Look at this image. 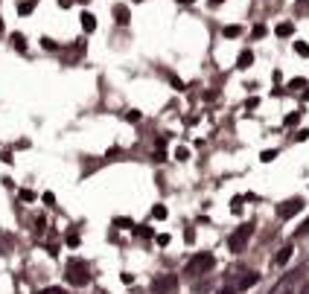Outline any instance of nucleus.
Instances as JSON below:
<instances>
[{
    "label": "nucleus",
    "mask_w": 309,
    "mask_h": 294,
    "mask_svg": "<svg viewBox=\"0 0 309 294\" xmlns=\"http://www.w3.org/2000/svg\"><path fill=\"white\" fill-rule=\"evenodd\" d=\"M295 52L307 58V55H309V44H304V41H295Z\"/></svg>",
    "instance_id": "6ab92c4d"
},
{
    "label": "nucleus",
    "mask_w": 309,
    "mask_h": 294,
    "mask_svg": "<svg viewBox=\"0 0 309 294\" xmlns=\"http://www.w3.org/2000/svg\"><path fill=\"white\" fill-rule=\"evenodd\" d=\"M169 82H172V87H175V90H187V85H184L178 76H169Z\"/></svg>",
    "instance_id": "5701e85b"
},
{
    "label": "nucleus",
    "mask_w": 309,
    "mask_h": 294,
    "mask_svg": "<svg viewBox=\"0 0 309 294\" xmlns=\"http://www.w3.org/2000/svg\"><path fill=\"white\" fill-rule=\"evenodd\" d=\"M12 44H15V47H18L20 52L26 50V41H23V35H20V32H15V35H12Z\"/></svg>",
    "instance_id": "dca6fc26"
},
{
    "label": "nucleus",
    "mask_w": 309,
    "mask_h": 294,
    "mask_svg": "<svg viewBox=\"0 0 309 294\" xmlns=\"http://www.w3.org/2000/svg\"><path fill=\"white\" fill-rule=\"evenodd\" d=\"M0 29H3V20H0Z\"/></svg>",
    "instance_id": "ea45409f"
},
{
    "label": "nucleus",
    "mask_w": 309,
    "mask_h": 294,
    "mask_svg": "<svg viewBox=\"0 0 309 294\" xmlns=\"http://www.w3.org/2000/svg\"><path fill=\"white\" fill-rule=\"evenodd\" d=\"M114 20H117L120 26H126V23L131 20V12H128V6H123V3H120V6H114Z\"/></svg>",
    "instance_id": "423d86ee"
},
{
    "label": "nucleus",
    "mask_w": 309,
    "mask_h": 294,
    "mask_svg": "<svg viewBox=\"0 0 309 294\" xmlns=\"http://www.w3.org/2000/svg\"><path fill=\"white\" fill-rule=\"evenodd\" d=\"M257 283H260V274H245V277H242V283H239V289H242V292H248V289H251V286H257Z\"/></svg>",
    "instance_id": "9b49d317"
},
{
    "label": "nucleus",
    "mask_w": 309,
    "mask_h": 294,
    "mask_svg": "<svg viewBox=\"0 0 309 294\" xmlns=\"http://www.w3.org/2000/svg\"><path fill=\"white\" fill-rule=\"evenodd\" d=\"M274 157H277V149H266V152L260 155V160H263V163H272Z\"/></svg>",
    "instance_id": "f3484780"
},
{
    "label": "nucleus",
    "mask_w": 309,
    "mask_h": 294,
    "mask_svg": "<svg viewBox=\"0 0 309 294\" xmlns=\"http://www.w3.org/2000/svg\"><path fill=\"white\" fill-rule=\"evenodd\" d=\"M64 277H67L70 286H88V283H91V268H88V262H82V259H70Z\"/></svg>",
    "instance_id": "f257e3e1"
},
{
    "label": "nucleus",
    "mask_w": 309,
    "mask_h": 294,
    "mask_svg": "<svg viewBox=\"0 0 309 294\" xmlns=\"http://www.w3.org/2000/svg\"><path fill=\"white\" fill-rule=\"evenodd\" d=\"M257 105H260V99H257V96H251V99H248V102H245V111H254V108H257Z\"/></svg>",
    "instance_id": "c85d7f7f"
},
{
    "label": "nucleus",
    "mask_w": 309,
    "mask_h": 294,
    "mask_svg": "<svg viewBox=\"0 0 309 294\" xmlns=\"http://www.w3.org/2000/svg\"><path fill=\"white\" fill-rule=\"evenodd\" d=\"M175 157H178V160H187V157H190V152H187V149H178V152H175Z\"/></svg>",
    "instance_id": "473e14b6"
},
{
    "label": "nucleus",
    "mask_w": 309,
    "mask_h": 294,
    "mask_svg": "<svg viewBox=\"0 0 309 294\" xmlns=\"http://www.w3.org/2000/svg\"><path fill=\"white\" fill-rule=\"evenodd\" d=\"M266 32H269V29H266V26H263V23H257V26H254V32H251V35H254V38H263V35H266Z\"/></svg>",
    "instance_id": "393cba45"
},
{
    "label": "nucleus",
    "mask_w": 309,
    "mask_h": 294,
    "mask_svg": "<svg viewBox=\"0 0 309 294\" xmlns=\"http://www.w3.org/2000/svg\"><path fill=\"white\" fill-rule=\"evenodd\" d=\"M304 3H309V0H304Z\"/></svg>",
    "instance_id": "a19ab883"
},
{
    "label": "nucleus",
    "mask_w": 309,
    "mask_h": 294,
    "mask_svg": "<svg viewBox=\"0 0 309 294\" xmlns=\"http://www.w3.org/2000/svg\"><path fill=\"white\" fill-rule=\"evenodd\" d=\"M301 294H309V283H307V286H304V292H301Z\"/></svg>",
    "instance_id": "4c0bfd02"
},
{
    "label": "nucleus",
    "mask_w": 309,
    "mask_h": 294,
    "mask_svg": "<svg viewBox=\"0 0 309 294\" xmlns=\"http://www.w3.org/2000/svg\"><path fill=\"white\" fill-rule=\"evenodd\" d=\"M222 35H225V38H239V35H242V26L231 23V26H225V29H222Z\"/></svg>",
    "instance_id": "f8f14e48"
},
{
    "label": "nucleus",
    "mask_w": 309,
    "mask_h": 294,
    "mask_svg": "<svg viewBox=\"0 0 309 294\" xmlns=\"http://www.w3.org/2000/svg\"><path fill=\"white\" fill-rule=\"evenodd\" d=\"M301 236H309V219L298 227V230H295V239H301Z\"/></svg>",
    "instance_id": "4be33fe9"
},
{
    "label": "nucleus",
    "mask_w": 309,
    "mask_h": 294,
    "mask_svg": "<svg viewBox=\"0 0 309 294\" xmlns=\"http://www.w3.org/2000/svg\"><path fill=\"white\" fill-rule=\"evenodd\" d=\"M152 160H155V163H164V160H166V152H164V149H155V152H152Z\"/></svg>",
    "instance_id": "412c9836"
},
{
    "label": "nucleus",
    "mask_w": 309,
    "mask_h": 294,
    "mask_svg": "<svg viewBox=\"0 0 309 294\" xmlns=\"http://www.w3.org/2000/svg\"><path fill=\"white\" fill-rule=\"evenodd\" d=\"M298 120H301V111H295V114H286V125H298Z\"/></svg>",
    "instance_id": "aec40b11"
},
{
    "label": "nucleus",
    "mask_w": 309,
    "mask_h": 294,
    "mask_svg": "<svg viewBox=\"0 0 309 294\" xmlns=\"http://www.w3.org/2000/svg\"><path fill=\"white\" fill-rule=\"evenodd\" d=\"M304 99H307V102H309V90H307V93H304Z\"/></svg>",
    "instance_id": "58836bf2"
},
{
    "label": "nucleus",
    "mask_w": 309,
    "mask_h": 294,
    "mask_svg": "<svg viewBox=\"0 0 309 294\" xmlns=\"http://www.w3.org/2000/svg\"><path fill=\"white\" fill-rule=\"evenodd\" d=\"M231 210H234V213H239V210H242V195H236V198L231 201Z\"/></svg>",
    "instance_id": "bb28decb"
},
{
    "label": "nucleus",
    "mask_w": 309,
    "mask_h": 294,
    "mask_svg": "<svg viewBox=\"0 0 309 294\" xmlns=\"http://www.w3.org/2000/svg\"><path fill=\"white\" fill-rule=\"evenodd\" d=\"M126 120H128V122H137V120H140V111H126Z\"/></svg>",
    "instance_id": "c756f323"
},
{
    "label": "nucleus",
    "mask_w": 309,
    "mask_h": 294,
    "mask_svg": "<svg viewBox=\"0 0 309 294\" xmlns=\"http://www.w3.org/2000/svg\"><path fill=\"white\" fill-rule=\"evenodd\" d=\"M274 35H277V38H292V35H295V23H289V20H283V23H277V29H274Z\"/></svg>",
    "instance_id": "0eeeda50"
},
{
    "label": "nucleus",
    "mask_w": 309,
    "mask_h": 294,
    "mask_svg": "<svg viewBox=\"0 0 309 294\" xmlns=\"http://www.w3.org/2000/svg\"><path fill=\"white\" fill-rule=\"evenodd\" d=\"M222 3H225V0H210V6H222Z\"/></svg>",
    "instance_id": "c9c22d12"
},
{
    "label": "nucleus",
    "mask_w": 309,
    "mask_h": 294,
    "mask_svg": "<svg viewBox=\"0 0 309 294\" xmlns=\"http://www.w3.org/2000/svg\"><path fill=\"white\" fill-rule=\"evenodd\" d=\"M67 245H70V248H76V245H79V233H73V230H70V233H67Z\"/></svg>",
    "instance_id": "cd10ccee"
},
{
    "label": "nucleus",
    "mask_w": 309,
    "mask_h": 294,
    "mask_svg": "<svg viewBox=\"0 0 309 294\" xmlns=\"http://www.w3.org/2000/svg\"><path fill=\"white\" fill-rule=\"evenodd\" d=\"M152 219L164 222V219H166V207H164V204H155V207H152Z\"/></svg>",
    "instance_id": "2eb2a0df"
},
{
    "label": "nucleus",
    "mask_w": 309,
    "mask_h": 294,
    "mask_svg": "<svg viewBox=\"0 0 309 294\" xmlns=\"http://www.w3.org/2000/svg\"><path fill=\"white\" fill-rule=\"evenodd\" d=\"M134 233H137L140 239H152V236H155V230H152V227H143V225H134Z\"/></svg>",
    "instance_id": "4468645a"
},
{
    "label": "nucleus",
    "mask_w": 309,
    "mask_h": 294,
    "mask_svg": "<svg viewBox=\"0 0 309 294\" xmlns=\"http://www.w3.org/2000/svg\"><path fill=\"white\" fill-rule=\"evenodd\" d=\"M41 44H44V50H58V44H55V41H50V38H44Z\"/></svg>",
    "instance_id": "2f4dec72"
},
{
    "label": "nucleus",
    "mask_w": 309,
    "mask_h": 294,
    "mask_svg": "<svg viewBox=\"0 0 309 294\" xmlns=\"http://www.w3.org/2000/svg\"><path fill=\"white\" fill-rule=\"evenodd\" d=\"M213 265H216V259H213V254H196L190 262H187V268H184V274H190V277H199V274H207V271H213Z\"/></svg>",
    "instance_id": "f03ea898"
},
{
    "label": "nucleus",
    "mask_w": 309,
    "mask_h": 294,
    "mask_svg": "<svg viewBox=\"0 0 309 294\" xmlns=\"http://www.w3.org/2000/svg\"><path fill=\"white\" fill-rule=\"evenodd\" d=\"M178 3H184V6H190V3H196V0H178Z\"/></svg>",
    "instance_id": "e433bc0d"
},
{
    "label": "nucleus",
    "mask_w": 309,
    "mask_h": 294,
    "mask_svg": "<svg viewBox=\"0 0 309 294\" xmlns=\"http://www.w3.org/2000/svg\"><path fill=\"white\" fill-rule=\"evenodd\" d=\"M82 29H85V32H93V29H96V17H93L91 12H82Z\"/></svg>",
    "instance_id": "1a4fd4ad"
},
{
    "label": "nucleus",
    "mask_w": 309,
    "mask_h": 294,
    "mask_svg": "<svg viewBox=\"0 0 309 294\" xmlns=\"http://www.w3.org/2000/svg\"><path fill=\"white\" fill-rule=\"evenodd\" d=\"M301 210H304V198L295 195V198H286V201L277 207V216H280V219H292V216H298Z\"/></svg>",
    "instance_id": "39448f33"
},
{
    "label": "nucleus",
    "mask_w": 309,
    "mask_h": 294,
    "mask_svg": "<svg viewBox=\"0 0 309 294\" xmlns=\"http://www.w3.org/2000/svg\"><path fill=\"white\" fill-rule=\"evenodd\" d=\"M114 227H120V230H134V222L120 216V219H114Z\"/></svg>",
    "instance_id": "ddd939ff"
},
{
    "label": "nucleus",
    "mask_w": 309,
    "mask_h": 294,
    "mask_svg": "<svg viewBox=\"0 0 309 294\" xmlns=\"http://www.w3.org/2000/svg\"><path fill=\"white\" fill-rule=\"evenodd\" d=\"M178 289V274H161L152 280V292L155 294H169Z\"/></svg>",
    "instance_id": "20e7f679"
},
{
    "label": "nucleus",
    "mask_w": 309,
    "mask_h": 294,
    "mask_svg": "<svg viewBox=\"0 0 309 294\" xmlns=\"http://www.w3.org/2000/svg\"><path fill=\"white\" fill-rule=\"evenodd\" d=\"M38 294H67L64 289H58V286H50V289H41Z\"/></svg>",
    "instance_id": "b1692460"
},
{
    "label": "nucleus",
    "mask_w": 309,
    "mask_h": 294,
    "mask_svg": "<svg viewBox=\"0 0 309 294\" xmlns=\"http://www.w3.org/2000/svg\"><path fill=\"white\" fill-rule=\"evenodd\" d=\"M32 9H35V0H23V3L18 6V12H20V15H29Z\"/></svg>",
    "instance_id": "a211bd4d"
},
{
    "label": "nucleus",
    "mask_w": 309,
    "mask_h": 294,
    "mask_svg": "<svg viewBox=\"0 0 309 294\" xmlns=\"http://www.w3.org/2000/svg\"><path fill=\"white\" fill-rule=\"evenodd\" d=\"M251 233H254V225H251V222L242 225V227H236V230L228 236V248H231V254H242L245 245H248V239H251Z\"/></svg>",
    "instance_id": "7ed1b4c3"
},
{
    "label": "nucleus",
    "mask_w": 309,
    "mask_h": 294,
    "mask_svg": "<svg viewBox=\"0 0 309 294\" xmlns=\"http://www.w3.org/2000/svg\"><path fill=\"white\" fill-rule=\"evenodd\" d=\"M20 198H23V201H32V198H35V192H29V190H23V192H20Z\"/></svg>",
    "instance_id": "72a5a7b5"
},
{
    "label": "nucleus",
    "mask_w": 309,
    "mask_h": 294,
    "mask_svg": "<svg viewBox=\"0 0 309 294\" xmlns=\"http://www.w3.org/2000/svg\"><path fill=\"white\" fill-rule=\"evenodd\" d=\"M292 251H295L292 245H286V248H280V254H277V259H274V262H277V265H286V262L292 259Z\"/></svg>",
    "instance_id": "9d476101"
},
{
    "label": "nucleus",
    "mask_w": 309,
    "mask_h": 294,
    "mask_svg": "<svg viewBox=\"0 0 309 294\" xmlns=\"http://www.w3.org/2000/svg\"><path fill=\"white\" fill-rule=\"evenodd\" d=\"M304 85H307V79H292V82H289V87H292V90H301Z\"/></svg>",
    "instance_id": "a878e982"
},
{
    "label": "nucleus",
    "mask_w": 309,
    "mask_h": 294,
    "mask_svg": "<svg viewBox=\"0 0 309 294\" xmlns=\"http://www.w3.org/2000/svg\"><path fill=\"white\" fill-rule=\"evenodd\" d=\"M251 64H254V52H251V50H242V52H239V58H236V67L248 70Z\"/></svg>",
    "instance_id": "6e6552de"
},
{
    "label": "nucleus",
    "mask_w": 309,
    "mask_h": 294,
    "mask_svg": "<svg viewBox=\"0 0 309 294\" xmlns=\"http://www.w3.org/2000/svg\"><path fill=\"white\" fill-rule=\"evenodd\" d=\"M219 294H234V289H219Z\"/></svg>",
    "instance_id": "f704fd0d"
},
{
    "label": "nucleus",
    "mask_w": 309,
    "mask_h": 294,
    "mask_svg": "<svg viewBox=\"0 0 309 294\" xmlns=\"http://www.w3.org/2000/svg\"><path fill=\"white\" fill-rule=\"evenodd\" d=\"M295 140H298V143H304V140H309V131H307V128H301V131L295 134Z\"/></svg>",
    "instance_id": "7c9ffc66"
}]
</instances>
